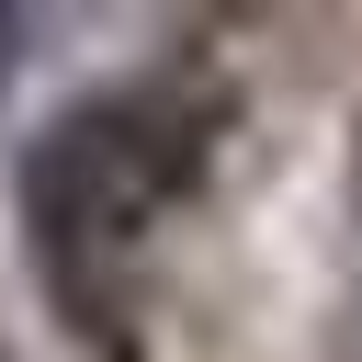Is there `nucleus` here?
I'll list each match as a JSON object with an SVG mask.
<instances>
[{
    "mask_svg": "<svg viewBox=\"0 0 362 362\" xmlns=\"http://www.w3.org/2000/svg\"><path fill=\"white\" fill-rule=\"evenodd\" d=\"M0 362H11V351H0Z\"/></svg>",
    "mask_w": 362,
    "mask_h": 362,
    "instance_id": "nucleus-3",
    "label": "nucleus"
},
{
    "mask_svg": "<svg viewBox=\"0 0 362 362\" xmlns=\"http://www.w3.org/2000/svg\"><path fill=\"white\" fill-rule=\"evenodd\" d=\"M226 136H238V90L204 57H158L113 90H79L23 136V170H11L23 260H34V294L57 305V328L79 351H102V362L124 351L147 249L215 181Z\"/></svg>",
    "mask_w": 362,
    "mask_h": 362,
    "instance_id": "nucleus-1",
    "label": "nucleus"
},
{
    "mask_svg": "<svg viewBox=\"0 0 362 362\" xmlns=\"http://www.w3.org/2000/svg\"><path fill=\"white\" fill-rule=\"evenodd\" d=\"M11 68H23V11H0V90H11Z\"/></svg>",
    "mask_w": 362,
    "mask_h": 362,
    "instance_id": "nucleus-2",
    "label": "nucleus"
}]
</instances>
